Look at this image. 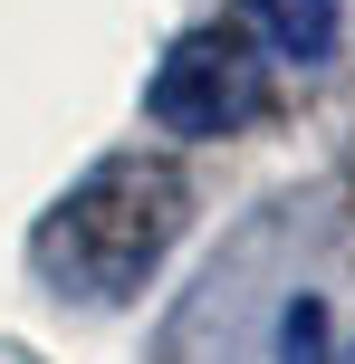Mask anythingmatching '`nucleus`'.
Wrapping results in <instances>:
<instances>
[{
	"mask_svg": "<svg viewBox=\"0 0 355 364\" xmlns=\"http://www.w3.org/2000/svg\"><path fill=\"white\" fill-rule=\"evenodd\" d=\"M183 220H192V182H183L173 154H106L58 201L38 259L87 297H134L164 269V250L183 240Z\"/></svg>",
	"mask_w": 355,
	"mask_h": 364,
	"instance_id": "obj_1",
	"label": "nucleus"
},
{
	"mask_svg": "<svg viewBox=\"0 0 355 364\" xmlns=\"http://www.w3.org/2000/svg\"><path fill=\"white\" fill-rule=\"evenodd\" d=\"M240 19L269 38L279 58H298V68H317V58H337V29H346V0H240Z\"/></svg>",
	"mask_w": 355,
	"mask_h": 364,
	"instance_id": "obj_3",
	"label": "nucleus"
},
{
	"mask_svg": "<svg viewBox=\"0 0 355 364\" xmlns=\"http://www.w3.org/2000/svg\"><path fill=\"white\" fill-rule=\"evenodd\" d=\"M260 106H269V77L240 29H183L144 87V115L164 134H240Z\"/></svg>",
	"mask_w": 355,
	"mask_h": 364,
	"instance_id": "obj_2",
	"label": "nucleus"
}]
</instances>
